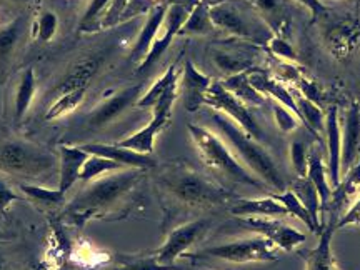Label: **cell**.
Segmentation results:
<instances>
[{"instance_id": "obj_44", "label": "cell", "mask_w": 360, "mask_h": 270, "mask_svg": "<svg viewBox=\"0 0 360 270\" xmlns=\"http://www.w3.org/2000/svg\"><path fill=\"white\" fill-rule=\"evenodd\" d=\"M13 200H17V193L7 186L6 180L0 179V214L6 212Z\"/></svg>"}, {"instance_id": "obj_37", "label": "cell", "mask_w": 360, "mask_h": 270, "mask_svg": "<svg viewBox=\"0 0 360 270\" xmlns=\"http://www.w3.org/2000/svg\"><path fill=\"white\" fill-rule=\"evenodd\" d=\"M290 159L294 165L297 177H307L309 170V152L302 142H292Z\"/></svg>"}, {"instance_id": "obj_9", "label": "cell", "mask_w": 360, "mask_h": 270, "mask_svg": "<svg viewBox=\"0 0 360 270\" xmlns=\"http://www.w3.org/2000/svg\"><path fill=\"white\" fill-rule=\"evenodd\" d=\"M210 225H212L210 219H197L174 229V231L169 233L164 245L155 252L157 260L164 265H174L175 260L182 257V255H186L187 250L205 236V232L209 231Z\"/></svg>"}, {"instance_id": "obj_27", "label": "cell", "mask_w": 360, "mask_h": 270, "mask_svg": "<svg viewBox=\"0 0 360 270\" xmlns=\"http://www.w3.org/2000/svg\"><path fill=\"white\" fill-rule=\"evenodd\" d=\"M98 65H101V60H98V58H87V60L80 62V64H77V67L62 80V84L58 85L57 96L65 92H72V90L87 89L89 82L92 80L94 75L97 74Z\"/></svg>"}, {"instance_id": "obj_38", "label": "cell", "mask_w": 360, "mask_h": 270, "mask_svg": "<svg viewBox=\"0 0 360 270\" xmlns=\"http://www.w3.org/2000/svg\"><path fill=\"white\" fill-rule=\"evenodd\" d=\"M274 117H276L278 129H281L283 134H292L300 122L299 117H297L294 112H290L287 107L281 105V103L274 105Z\"/></svg>"}, {"instance_id": "obj_47", "label": "cell", "mask_w": 360, "mask_h": 270, "mask_svg": "<svg viewBox=\"0 0 360 270\" xmlns=\"http://www.w3.org/2000/svg\"><path fill=\"white\" fill-rule=\"evenodd\" d=\"M202 4H205L207 7H212V6H217V4H222V2H227V0H200Z\"/></svg>"}, {"instance_id": "obj_43", "label": "cell", "mask_w": 360, "mask_h": 270, "mask_svg": "<svg viewBox=\"0 0 360 270\" xmlns=\"http://www.w3.org/2000/svg\"><path fill=\"white\" fill-rule=\"evenodd\" d=\"M349 225H360V197L354 202V205L335 222V229H345Z\"/></svg>"}, {"instance_id": "obj_18", "label": "cell", "mask_w": 360, "mask_h": 270, "mask_svg": "<svg viewBox=\"0 0 360 270\" xmlns=\"http://www.w3.org/2000/svg\"><path fill=\"white\" fill-rule=\"evenodd\" d=\"M60 179H58L57 188L67 193L69 188L80 179V170H82L85 160L89 159L87 152L82 147L60 146Z\"/></svg>"}, {"instance_id": "obj_15", "label": "cell", "mask_w": 360, "mask_h": 270, "mask_svg": "<svg viewBox=\"0 0 360 270\" xmlns=\"http://www.w3.org/2000/svg\"><path fill=\"white\" fill-rule=\"evenodd\" d=\"M139 96H141V85H132V87H127L124 89L122 92L115 94L114 97L109 98L107 102H103L102 105H98L97 109L89 115V125L92 129H98L110 124L112 120H115L124 110H127L134 102L137 103Z\"/></svg>"}, {"instance_id": "obj_33", "label": "cell", "mask_w": 360, "mask_h": 270, "mask_svg": "<svg viewBox=\"0 0 360 270\" xmlns=\"http://www.w3.org/2000/svg\"><path fill=\"white\" fill-rule=\"evenodd\" d=\"M212 29L214 24L209 17V7L200 2L188 13L179 34H209Z\"/></svg>"}, {"instance_id": "obj_11", "label": "cell", "mask_w": 360, "mask_h": 270, "mask_svg": "<svg viewBox=\"0 0 360 270\" xmlns=\"http://www.w3.org/2000/svg\"><path fill=\"white\" fill-rule=\"evenodd\" d=\"M187 17H188V11L182 6V4H170L167 7V13H165L164 34L162 35L157 34L150 51H148L146 58H143L141 65H139V70H137L139 74H142V72H147L150 69V67L162 57V53L167 51L170 42H172L175 35L180 32V29H182L184 22H186Z\"/></svg>"}, {"instance_id": "obj_6", "label": "cell", "mask_w": 360, "mask_h": 270, "mask_svg": "<svg viewBox=\"0 0 360 270\" xmlns=\"http://www.w3.org/2000/svg\"><path fill=\"white\" fill-rule=\"evenodd\" d=\"M188 257L195 259H219L232 264H249V262H274L278 259L276 245L262 236L240 238V240L229 242L214 247H207L204 250L188 254Z\"/></svg>"}, {"instance_id": "obj_28", "label": "cell", "mask_w": 360, "mask_h": 270, "mask_svg": "<svg viewBox=\"0 0 360 270\" xmlns=\"http://www.w3.org/2000/svg\"><path fill=\"white\" fill-rule=\"evenodd\" d=\"M272 197L277 202H281L283 207H285L287 214L292 215V217L299 219L304 225H307L310 231L315 232V233H321L322 232L321 229H319L317 225H315L312 217H310L309 210L302 205V202L297 199V195L290 191V188H287V191H283L281 193H272Z\"/></svg>"}, {"instance_id": "obj_35", "label": "cell", "mask_w": 360, "mask_h": 270, "mask_svg": "<svg viewBox=\"0 0 360 270\" xmlns=\"http://www.w3.org/2000/svg\"><path fill=\"white\" fill-rule=\"evenodd\" d=\"M115 270H177L174 265H164L157 260L155 254L147 257H124Z\"/></svg>"}, {"instance_id": "obj_36", "label": "cell", "mask_w": 360, "mask_h": 270, "mask_svg": "<svg viewBox=\"0 0 360 270\" xmlns=\"http://www.w3.org/2000/svg\"><path fill=\"white\" fill-rule=\"evenodd\" d=\"M22 25H24L22 19H17L11 25L0 29V58H7L12 53L13 47L17 45V40L20 37Z\"/></svg>"}, {"instance_id": "obj_7", "label": "cell", "mask_w": 360, "mask_h": 270, "mask_svg": "<svg viewBox=\"0 0 360 270\" xmlns=\"http://www.w3.org/2000/svg\"><path fill=\"white\" fill-rule=\"evenodd\" d=\"M177 87L179 84L175 82L165 90V94L159 98V102L155 103L152 109H154V117L148 122L146 127L135 132L130 137L124 139V141L117 142V146L132 148L135 152H141V154H152L154 152V143L157 134L160 132L165 125L169 124L170 117H172V105L177 98Z\"/></svg>"}, {"instance_id": "obj_45", "label": "cell", "mask_w": 360, "mask_h": 270, "mask_svg": "<svg viewBox=\"0 0 360 270\" xmlns=\"http://www.w3.org/2000/svg\"><path fill=\"white\" fill-rule=\"evenodd\" d=\"M300 4H304L305 7L309 8L310 13H312V17L315 19V17H319L321 13L327 12V7L323 6V4L321 2V0H299Z\"/></svg>"}, {"instance_id": "obj_40", "label": "cell", "mask_w": 360, "mask_h": 270, "mask_svg": "<svg viewBox=\"0 0 360 270\" xmlns=\"http://www.w3.org/2000/svg\"><path fill=\"white\" fill-rule=\"evenodd\" d=\"M269 49L274 56L283 58V60H290V62H297V53L292 45L287 42L285 39L282 37H274L269 42Z\"/></svg>"}, {"instance_id": "obj_23", "label": "cell", "mask_w": 360, "mask_h": 270, "mask_svg": "<svg viewBox=\"0 0 360 270\" xmlns=\"http://www.w3.org/2000/svg\"><path fill=\"white\" fill-rule=\"evenodd\" d=\"M307 177L310 182L314 184L315 188H317L319 197H321V205L326 207L332 199V188L330 184H328V170L327 164L322 160V155L319 154L317 147H312L309 150V170Z\"/></svg>"}, {"instance_id": "obj_34", "label": "cell", "mask_w": 360, "mask_h": 270, "mask_svg": "<svg viewBox=\"0 0 360 270\" xmlns=\"http://www.w3.org/2000/svg\"><path fill=\"white\" fill-rule=\"evenodd\" d=\"M20 188L30 197V199L39 202V204L42 205L56 207L65 202V193L58 191V188H45L39 186H29V184H22Z\"/></svg>"}, {"instance_id": "obj_39", "label": "cell", "mask_w": 360, "mask_h": 270, "mask_svg": "<svg viewBox=\"0 0 360 270\" xmlns=\"http://www.w3.org/2000/svg\"><path fill=\"white\" fill-rule=\"evenodd\" d=\"M56 32H57L56 13L44 12L37 22V32H35V35H37V39L42 40V42H49V40L56 35Z\"/></svg>"}, {"instance_id": "obj_42", "label": "cell", "mask_w": 360, "mask_h": 270, "mask_svg": "<svg viewBox=\"0 0 360 270\" xmlns=\"http://www.w3.org/2000/svg\"><path fill=\"white\" fill-rule=\"evenodd\" d=\"M130 0H112L109 8H107L105 15L102 17L101 20V25L103 27H109V25H114L117 20L120 19V15H122L125 7H127V4Z\"/></svg>"}, {"instance_id": "obj_14", "label": "cell", "mask_w": 360, "mask_h": 270, "mask_svg": "<svg viewBox=\"0 0 360 270\" xmlns=\"http://www.w3.org/2000/svg\"><path fill=\"white\" fill-rule=\"evenodd\" d=\"M360 154V103L354 102L345 114L342 129V175L357 164Z\"/></svg>"}, {"instance_id": "obj_22", "label": "cell", "mask_w": 360, "mask_h": 270, "mask_svg": "<svg viewBox=\"0 0 360 270\" xmlns=\"http://www.w3.org/2000/svg\"><path fill=\"white\" fill-rule=\"evenodd\" d=\"M209 17L212 20L214 27L217 29H222L225 32L237 35V37H250L249 27L244 22L236 8H233L231 4L222 2L217 4V6L209 7Z\"/></svg>"}, {"instance_id": "obj_46", "label": "cell", "mask_w": 360, "mask_h": 270, "mask_svg": "<svg viewBox=\"0 0 360 270\" xmlns=\"http://www.w3.org/2000/svg\"><path fill=\"white\" fill-rule=\"evenodd\" d=\"M259 7H262L264 11H272L276 7V0H257Z\"/></svg>"}, {"instance_id": "obj_29", "label": "cell", "mask_w": 360, "mask_h": 270, "mask_svg": "<svg viewBox=\"0 0 360 270\" xmlns=\"http://www.w3.org/2000/svg\"><path fill=\"white\" fill-rule=\"evenodd\" d=\"M85 90L87 89H79V90H72V92H65L60 94L51 107H49L47 114H45V119L47 120H56L60 119L62 115L70 114L74 112V109L82 103L84 97H85Z\"/></svg>"}, {"instance_id": "obj_2", "label": "cell", "mask_w": 360, "mask_h": 270, "mask_svg": "<svg viewBox=\"0 0 360 270\" xmlns=\"http://www.w3.org/2000/svg\"><path fill=\"white\" fill-rule=\"evenodd\" d=\"M159 186L175 202L191 209H210L227 204L232 199L231 192L186 164H174L162 170Z\"/></svg>"}, {"instance_id": "obj_12", "label": "cell", "mask_w": 360, "mask_h": 270, "mask_svg": "<svg viewBox=\"0 0 360 270\" xmlns=\"http://www.w3.org/2000/svg\"><path fill=\"white\" fill-rule=\"evenodd\" d=\"M80 147L90 155L105 157V159L114 160L117 164L124 165V167L148 170L157 165V160L152 157V154H141V152L120 147L117 143H84Z\"/></svg>"}, {"instance_id": "obj_30", "label": "cell", "mask_w": 360, "mask_h": 270, "mask_svg": "<svg viewBox=\"0 0 360 270\" xmlns=\"http://www.w3.org/2000/svg\"><path fill=\"white\" fill-rule=\"evenodd\" d=\"M177 82V64L170 65L167 70H165V74L162 75V77L157 80V82L152 85L150 89L147 90V94H143V96L139 98L137 103L135 105L137 107H154L157 102H159V98L164 96L165 90H167L170 85Z\"/></svg>"}, {"instance_id": "obj_17", "label": "cell", "mask_w": 360, "mask_h": 270, "mask_svg": "<svg viewBox=\"0 0 360 270\" xmlns=\"http://www.w3.org/2000/svg\"><path fill=\"white\" fill-rule=\"evenodd\" d=\"M210 84L212 80L197 70L191 60L186 62V67H184V96H186L184 103L188 112H197L204 105V97Z\"/></svg>"}, {"instance_id": "obj_20", "label": "cell", "mask_w": 360, "mask_h": 270, "mask_svg": "<svg viewBox=\"0 0 360 270\" xmlns=\"http://www.w3.org/2000/svg\"><path fill=\"white\" fill-rule=\"evenodd\" d=\"M231 214L236 217H278L289 215L285 207L277 202L272 195L260 199H238L231 207Z\"/></svg>"}, {"instance_id": "obj_24", "label": "cell", "mask_w": 360, "mask_h": 270, "mask_svg": "<svg viewBox=\"0 0 360 270\" xmlns=\"http://www.w3.org/2000/svg\"><path fill=\"white\" fill-rule=\"evenodd\" d=\"M290 191L295 193L297 199L302 202V205L309 210L310 217H312L315 225H317V227L322 231L323 224L321 222V209H322L321 197H319L317 188H315L314 184L310 182V179L309 177H297L294 180V184H292Z\"/></svg>"}, {"instance_id": "obj_5", "label": "cell", "mask_w": 360, "mask_h": 270, "mask_svg": "<svg viewBox=\"0 0 360 270\" xmlns=\"http://www.w3.org/2000/svg\"><path fill=\"white\" fill-rule=\"evenodd\" d=\"M56 155L30 142L0 143V172L39 177L56 167Z\"/></svg>"}, {"instance_id": "obj_3", "label": "cell", "mask_w": 360, "mask_h": 270, "mask_svg": "<svg viewBox=\"0 0 360 270\" xmlns=\"http://www.w3.org/2000/svg\"><path fill=\"white\" fill-rule=\"evenodd\" d=\"M210 120H212L225 141L231 143L238 160L244 162L245 167L255 177H259L265 186L272 188V191H277L278 193L287 191L285 180L282 179L281 170H278L272 157L269 155V152L260 146V142L252 139L244 129L238 127L231 117L222 114V112H212Z\"/></svg>"}, {"instance_id": "obj_21", "label": "cell", "mask_w": 360, "mask_h": 270, "mask_svg": "<svg viewBox=\"0 0 360 270\" xmlns=\"http://www.w3.org/2000/svg\"><path fill=\"white\" fill-rule=\"evenodd\" d=\"M167 7L169 6H157L152 8L150 15H148L146 25H143L142 32H141V35H139L137 42H135L134 49H132V57L130 58H132L134 62H142L148 53V51H150V47H152V44H154L157 34L160 32L162 25H164Z\"/></svg>"}, {"instance_id": "obj_16", "label": "cell", "mask_w": 360, "mask_h": 270, "mask_svg": "<svg viewBox=\"0 0 360 270\" xmlns=\"http://www.w3.org/2000/svg\"><path fill=\"white\" fill-rule=\"evenodd\" d=\"M326 44L339 58H347L360 45V25L354 22H342L328 29Z\"/></svg>"}, {"instance_id": "obj_1", "label": "cell", "mask_w": 360, "mask_h": 270, "mask_svg": "<svg viewBox=\"0 0 360 270\" xmlns=\"http://www.w3.org/2000/svg\"><path fill=\"white\" fill-rule=\"evenodd\" d=\"M143 174V169L129 167L92 180V184L85 187L67 209V217L72 224L84 225L89 219H102L103 215L117 212L124 200H127L130 193L137 188Z\"/></svg>"}, {"instance_id": "obj_8", "label": "cell", "mask_w": 360, "mask_h": 270, "mask_svg": "<svg viewBox=\"0 0 360 270\" xmlns=\"http://www.w3.org/2000/svg\"><path fill=\"white\" fill-rule=\"evenodd\" d=\"M204 103L209 105L210 109L219 110L227 117H231L233 122L240 129H244L252 139H255L257 142L262 141L264 132L257 124V120L254 119V115L250 114L249 107L242 101H238L232 92H229L222 82L210 84V87L204 97Z\"/></svg>"}, {"instance_id": "obj_19", "label": "cell", "mask_w": 360, "mask_h": 270, "mask_svg": "<svg viewBox=\"0 0 360 270\" xmlns=\"http://www.w3.org/2000/svg\"><path fill=\"white\" fill-rule=\"evenodd\" d=\"M335 222H330L322 229L321 240L314 247L312 250L304 255L305 260V270H337V264L332 254V237H334Z\"/></svg>"}, {"instance_id": "obj_31", "label": "cell", "mask_w": 360, "mask_h": 270, "mask_svg": "<svg viewBox=\"0 0 360 270\" xmlns=\"http://www.w3.org/2000/svg\"><path fill=\"white\" fill-rule=\"evenodd\" d=\"M122 169H129L124 167V165L117 164L114 160L105 159V157H98V155H89V159L85 160L82 170H80V179L84 182H92L101 177V175L110 174V172H117V170Z\"/></svg>"}, {"instance_id": "obj_4", "label": "cell", "mask_w": 360, "mask_h": 270, "mask_svg": "<svg viewBox=\"0 0 360 270\" xmlns=\"http://www.w3.org/2000/svg\"><path fill=\"white\" fill-rule=\"evenodd\" d=\"M188 132H191V137L193 143H195V148L199 152L202 162L212 172L222 175V177L231 180L233 184H242V186L257 188L267 187L245 165H242L238 157L232 154L227 143L217 134H214L212 130L191 124L188 125Z\"/></svg>"}, {"instance_id": "obj_10", "label": "cell", "mask_w": 360, "mask_h": 270, "mask_svg": "<svg viewBox=\"0 0 360 270\" xmlns=\"http://www.w3.org/2000/svg\"><path fill=\"white\" fill-rule=\"evenodd\" d=\"M242 224L285 252L294 250L305 242V233L274 217H244Z\"/></svg>"}, {"instance_id": "obj_25", "label": "cell", "mask_w": 360, "mask_h": 270, "mask_svg": "<svg viewBox=\"0 0 360 270\" xmlns=\"http://www.w3.org/2000/svg\"><path fill=\"white\" fill-rule=\"evenodd\" d=\"M297 109L300 114V122L309 129V132L314 135L315 139L321 141L322 132H326V115L321 109V105L314 103L309 98H305L302 94H294Z\"/></svg>"}, {"instance_id": "obj_41", "label": "cell", "mask_w": 360, "mask_h": 270, "mask_svg": "<svg viewBox=\"0 0 360 270\" xmlns=\"http://www.w3.org/2000/svg\"><path fill=\"white\" fill-rule=\"evenodd\" d=\"M110 2H112V0H92L89 8H87V12H85L80 27H82V29H87V27L92 25L94 22H96L98 17L102 15V12L105 11V8H109Z\"/></svg>"}, {"instance_id": "obj_13", "label": "cell", "mask_w": 360, "mask_h": 270, "mask_svg": "<svg viewBox=\"0 0 360 270\" xmlns=\"http://www.w3.org/2000/svg\"><path fill=\"white\" fill-rule=\"evenodd\" d=\"M326 139L328 180L332 186L337 187L342 180V129L337 107H330L326 115Z\"/></svg>"}, {"instance_id": "obj_26", "label": "cell", "mask_w": 360, "mask_h": 270, "mask_svg": "<svg viewBox=\"0 0 360 270\" xmlns=\"http://www.w3.org/2000/svg\"><path fill=\"white\" fill-rule=\"evenodd\" d=\"M222 84L229 92H232L233 96H236L238 101L244 102L245 105H262L265 102V97L262 94H260L257 89L252 87L249 80V70L240 72V74L229 75V77L225 79V82Z\"/></svg>"}, {"instance_id": "obj_32", "label": "cell", "mask_w": 360, "mask_h": 270, "mask_svg": "<svg viewBox=\"0 0 360 270\" xmlns=\"http://www.w3.org/2000/svg\"><path fill=\"white\" fill-rule=\"evenodd\" d=\"M35 89H37V84H35V75L32 69H27L24 74H22L19 89H17L15 96V119L20 120L22 117L25 115L27 109H29L30 102L35 96Z\"/></svg>"}]
</instances>
